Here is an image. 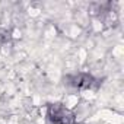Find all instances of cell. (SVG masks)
Wrapping results in <instances>:
<instances>
[{
    "mask_svg": "<svg viewBox=\"0 0 124 124\" xmlns=\"http://www.w3.org/2000/svg\"><path fill=\"white\" fill-rule=\"evenodd\" d=\"M19 117L18 115H10L8 120H6V124H19Z\"/></svg>",
    "mask_w": 124,
    "mask_h": 124,
    "instance_id": "3",
    "label": "cell"
},
{
    "mask_svg": "<svg viewBox=\"0 0 124 124\" xmlns=\"http://www.w3.org/2000/svg\"><path fill=\"white\" fill-rule=\"evenodd\" d=\"M9 37H10L12 39H21V38H22V31H21L18 26H15V28H12V29L9 31Z\"/></svg>",
    "mask_w": 124,
    "mask_h": 124,
    "instance_id": "2",
    "label": "cell"
},
{
    "mask_svg": "<svg viewBox=\"0 0 124 124\" xmlns=\"http://www.w3.org/2000/svg\"><path fill=\"white\" fill-rule=\"evenodd\" d=\"M50 124H58V123H50Z\"/></svg>",
    "mask_w": 124,
    "mask_h": 124,
    "instance_id": "4",
    "label": "cell"
},
{
    "mask_svg": "<svg viewBox=\"0 0 124 124\" xmlns=\"http://www.w3.org/2000/svg\"><path fill=\"white\" fill-rule=\"evenodd\" d=\"M79 102H80L79 95H76V93H69V95L64 98L63 107H64L67 111H70V112H72L75 108H78V107H79Z\"/></svg>",
    "mask_w": 124,
    "mask_h": 124,
    "instance_id": "1",
    "label": "cell"
}]
</instances>
